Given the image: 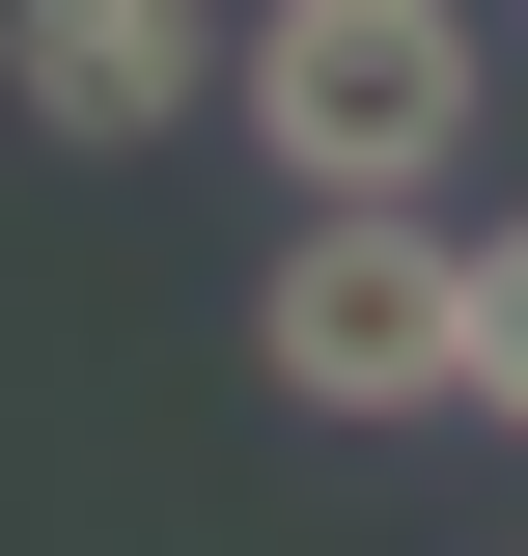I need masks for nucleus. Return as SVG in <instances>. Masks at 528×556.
Returning a JSON list of instances; mask_svg holds the SVG:
<instances>
[{"mask_svg":"<svg viewBox=\"0 0 528 556\" xmlns=\"http://www.w3.org/2000/svg\"><path fill=\"white\" fill-rule=\"evenodd\" d=\"M251 362L306 417H473V251L417 195H306L278 278H251Z\"/></svg>","mask_w":528,"mask_h":556,"instance_id":"f03ea898","label":"nucleus"},{"mask_svg":"<svg viewBox=\"0 0 528 556\" xmlns=\"http://www.w3.org/2000/svg\"><path fill=\"white\" fill-rule=\"evenodd\" d=\"M0 112L56 167H139V139L223 112V0H0Z\"/></svg>","mask_w":528,"mask_h":556,"instance_id":"7ed1b4c3","label":"nucleus"},{"mask_svg":"<svg viewBox=\"0 0 528 556\" xmlns=\"http://www.w3.org/2000/svg\"><path fill=\"white\" fill-rule=\"evenodd\" d=\"M223 112L306 195H417V167H473V0H251L223 28Z\"/></svg>","mask_w":528,"mask_h":556,"instance_id":"f257e3e1","label":"nucleus"},{"mask_svg":"<svg viewBox=\"0 0 528 556\" xmlns=\"http://www.w3.org/2000/svg\"><path fill=\"white\" fill-rule=\"evenodd\" d=\"M473 417H528V223L473 251Z\"/></svg>","mask_w":528,"mask_h":556,"instance_id":"20e7f679","label":"nucleus"}]
</instances>
